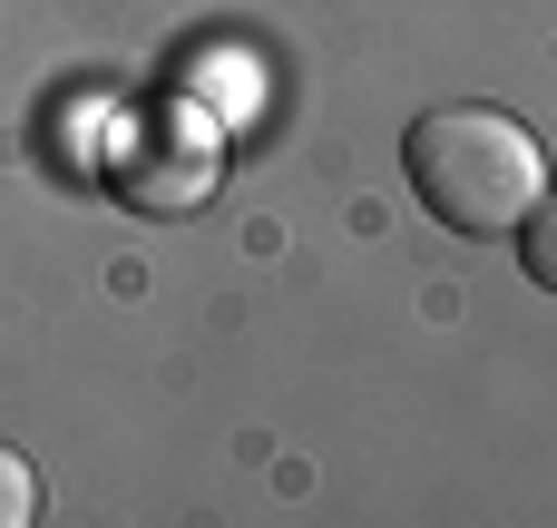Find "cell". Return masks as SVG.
Instances as JSON below:
<instances>
[{
    "label": "cell",
    "instance_id": "2",
    "mask_svg": "<svg viewBox=\"0 0 557 528\" xmlns=\"http://www.w3.org/2000/svg\"><path fill=\"white\" fill-rule=\"evenodd\" d=\"M519 265H529V284H548V294H557V176L539 186V206L519 216Z\"/></svg>",
    "mask_w": 557,
    "mask_h": 528
},
{
    "label": "cell",
    "instance_id": "3",
    "mask_svg": "<svg viewBox=\"0 0 557 528\" xmlns=\"http://www.w3.org/2000/svg\"><path fill=\"white\" fill-rule=\"evenodd\" d=\"M39 519V480H29V461L0 441V528H29Z\"/></svg>",
    "mask_w": 557,
    "mask_h": 528
},
{
    "label": "cell",
    "instance_id": "1",
    "mask_svg": "<svg viewBox=\"0 0 557 528\" xmlns=\"http://www.w3.org/2000/svg\"><path fill=\"white\" fill-rule=\"evenodd\" d=\"M401 167H411V196L450 225V235H519V216L539 206L548 186V157L539 137L509 118V108H421L411 137H401Z\"/></svg>",
    "mask_w": 557,
    "mask_h": 528
}]
</instances>
